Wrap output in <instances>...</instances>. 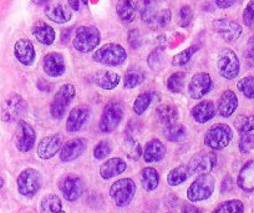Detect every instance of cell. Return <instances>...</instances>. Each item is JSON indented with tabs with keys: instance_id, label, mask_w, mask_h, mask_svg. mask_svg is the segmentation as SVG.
I'll return each instance as SVG.
<instances>
[{
	"instance_id": "19",
	"label": "cell",
	"mask_w": 254,
	"mask_h": 213,
	"mask_svg": "<svg viewBox=\"0 0 254 213\" xmlns=\"http://www.w3.org/2000/svg\"><path fill=\"white\" fill-rule=\"evenodd\" d=\"M91 110L86 106H77L70 111L66 120V130L69 132H77L87 124Z\"/></svg>"
},
{
	"instance_id": "55",
	"label": "cell",
	"mask_w": 254,
	"mask_h": 213,
	"mask_svg": "<svg viewBox=\"0 0 254 213\" xmlns=\"http://www.w3.org/2000/svg\"><path fill=\"white\" fill-rule=\"evenodd\" d=\"M51 0H33V3L36 5H44V4H49Z\"/></svg>"
},
{
	"instance_id": "23",
	"label": "cell",
	"mask_w": 254,
	"mask_h": 213,
	"mask_svg": "<svg viewBox=\"0 0 254 213\" xmlns=\"http://www.w3.org/2000/svg\"><path fill=\"white\" fill-rule=\"evenodd\" d=\"M238 107V97L232 90H226L222 92L218 100V114L222 117H229L234 114Z\"/></svg>"
},
{
	"instance_id": "53",
	"label": "cell",
	"mask_w": 254,
	"mask_h": 213,
	"mask_svg": "<svg viewBox=\"0 0 254 213\" xmlns=\"http://www.w3.org/2000/svg\"><path fill=\"white\" fill-rule=\"evenodd\" d=\"M238 0H216V4L219 9H228L237 3Z\"/></svg>"
},
{
	"instance_id": "16",
	"label": "cell",
	"mask_w": 254,
	"mask_h": 213,
	"mask_svg": "<svg viewBox=\"0 0 254 213\" xmlns=\"http://www.w3.org/2000/svg\"><path fill=\"white\" fill-rule=\"evenodd\" d=\"M63 147V140L60 135H50L40 140L36 150V155L40 160L48 161L51 160Z\"/></svg>"
},
{
	"instance_id": "15",
	"label": "cell",
	"mask_w": 254,
	"mask_h": 213,
	"mask_svg": "<svg viewBox=\"0 0 254 213\" xmlns=\"http://www.w3.org/2000/svg\"><path fill=\"white\" fill-rule=\"evenodd\" d=\"M213 29L227 43H233L242 35V26L231 19H217L213 21Z\"/></svg>"
},
{
	"instance_id": "21",
	"label": "cell",
	"mask_w": 254,
	"mask_h": 213,
	"mask_svg": "<svg viewBox=\"0 0 254 213\" xmlns=\"http://www.w3.org/2000/svg\"><path fill=\"white\" fill-rule=\"evenodd\" d=\"M44 13H45L46 18L49 20L54 21L56 24H65L71 20L72 18L71 11L67 9L66 5H64L61 3H49L45 6Z\"/></svg>"
},
{
	"instance_id": "33",
	"label": "cell",
	"mask_w": 254,
	"mask_h": 213,
	"mask_svg": "<svg viewBox=\"0 0 254 213\" xmlns=\"http://www.w3.org/2000/svg\"><path fill=\"white\" fill-rule=\"evenodd\" d=\"M141 183L147 192H152L160 185V175L153 167H145L141 172Z\"/></svg>"
},
{
	"instance_id": "20",
	"label": "cell",
	"mask_w": 254,
	"mask_h": 213,
	"mask_svg": "<svg viewBox=\"0 0 254 213\" xmlns=\"http://www.w3.org/2000/svg\"><path fill=\"white\" fill-rule=\"evenodd\" d=\"M14 54H15V58L18 59L19 63L25 66L33 65L36 58L33 43L28 39H20V40L16 41L15 45H14Z\"/></svg>"
},
{
	"instance_id": "26",
	"label": "cell",
	"mask_w": 254,
	"mask_h": 213,
	"mask_svg": "<svg viewBox=\"0 0 254 213\" xmlns=\"http://www.w3.org/2000/svg\"><path fill=\"white\" fill-rule=\"evenodd\" d=\"M31 33L35 36L36 40L43 45H51L55 41V31L45 21H36L31 28Z\"/></svg>"
},
{
	"instance_id": "35",
	"label": "cell",
	"mask_w": 254,
	"mask_h": 213,
	"mask_svg": "<svg viewBox=\"0 0 254 213\" xmlns=\"http://www.w3.org/2000/svg\"><path fill=\"white\" fill-rule=\"evenodd\" d=\"M190 177V173L188 171L187 165H181L175 167L173 170H171L167 175V183L172 187L176 186L182 185L183 182L188 180Z\"/></svg>"
},
{
	"instance_id": "42",
	"label": "cell",
	"mask_w": 254,
	"mask_h": 213,
	"mask_svg": "<svg viewBox=\"0 0 254 213\" xmlns=\"http://www.w3.org/2000/svg\"><path fill=\"white\" fill-rule=\"evenodd\" d=\"M234 127L241 135L251 134L254 130V115H242L234 122Z\"/></svg>"
},
{
	"instance_id": "14",
	"label": "cell",
	"mask_w": 254,
	"mask_h": 213,
	"mask_svg": "<svg viewBox=\"0 0 254 213\" xmlns=\"http://www.w3.org/2000/svg\"><path fill=\"white\" fill-rule=\"evenodd\" d=\"M212 87H213V81L211 75L207 72H198L193 75L188 84V94L193 100H199L209 94Z\"/></svg>"
},
{
	"instance_id": "6",
	"label": "cell",
	"mask_w": 254,
	"mask_h": 213,
	"mask_svg": "<svg viewBox=\"0 0 254 213\" xmlns=\"http://www.w3.org/2000/svg\"><path fill=\"white\" fill-rule=\"evenodd\" d=\"M100 40H101V35L96 26H80L75 33L74 48L80 53H90L97 48Z\"/></svg>"
},
{
	"instance_id": "2",
	"label": "cell",
	"mask_w": 254,
	"mask_h": 213,
	"mask_svg": "<svg viewBox=\"0 0 254 213\" xmlns=\"http://www.w3.org/2000/svg\"><path fill=\"white\" fill-rule=\"evenodd\" d=\"M233 131L226 124H214L204 135V145L211 150H223L231 143Z\"/></svg>"
},
{
	"instance_id": "51",
	"label": "cell",
	"mask_w": 254,
	"mask_h": 213,
	"mask_svg": "<svg viewBox=\"0 0 254 213\" xmlns=\"http://www.w3.org/2000/svg\"><path fill=\"white\" fill-rule=\"evenodd\" d=\"M247 58H248V60L253 61L254 63V35L251 36L248 40V43H247Z\"/></svg>"
},
{
	"instance_id": "49",
	"label": "cell",
	"mask_w": 254,
	"mask_h": 213,
	"mask_svg": "<svg viewBox=\"0 0 254 213\" xmlns=\"http://www.w3.org/2000/svg\"><path fill=\"white\" fill-rule=\"evenodd\" d=\"M193 20V10L190 5H183L180 9V26L182 28H187L190 23Z\"/></svg>"
},
{
	"instance_id": "25",
	"label": "cell",
	"mask_w": 254,
	"mask_h": 213,
	"mask_svg": "<svg viewBox=\"0 0 254 213\" xmlns=\"http://www.w3.org/2000/svg\"><path fill=\"white\" fill-rule=\"evenodd\" d=\"M166 155V147L162 141L158 139H152L147 142L143 150V158L147 163L160 162Z\"/></svg>"
},
{
	"instance_id": "43",
	"label": "cell",
	"mask_w": 254,
	"mask_h": 213,
	"mask_svg": "<svg viewBox=\"0 0 254 213\" xmlns=\"http://www.w3.org/2000/svg\"><path fill=\"white\" fill-rule=\"evenodd\" d=\"M198 49H199V46L192 45V46H190V48L185 49L183 51H181V53L176 54V55L172 58V65L173 66L186 65V64H187L188 61L192 59V56H193L194 54L198 51Z\"/></svg>"
},
{
	"instance_id": "38",
	"label": "cell",
	"mask_w": 254,
	"mask_h": 213,
	"mask_svg": "<svg viewBox=\"0 0 254 213\" xmlns=\"http://www.w3.org/2000/svg\"><path fill=\"white\" fill-rule=\"evenodd\" d=\"M163 136L171 142H180L187 136V130L183 125L181 124H173L170 126H166L163 130Z\"/></svg>"
},
{
	"instance_id": "9",
	"label": "cell",
	"mask_w": 254,
	"mask_h": 213,
	"mask_svg": "<svg viewBox=\"0 0 254 213\" xmlns=\"http://www.w3.org/2000/svg\"><path fill=\"white\" fill-rule=\"evenodd\" d=\"M217 68L222 77L227 80L236 79L241 70V64L237 54L232 49H222L217 58Z\"/></svg>"
},
{
	"instance_id": "37",
	"label": "cell",
	"mask_w": 254,
	"mask_h": 213,
	"mask_svg": "<svg viewBox=\"0 0 254 213\" xmlns=\"http://www.w3.org/2000/svg\"><path fill=\"white\" fill-rule=\"evenodd\" d=\"M172 14H171L170 9H163V10L157 11L152 18L148 20L147 25L150 26L152 30H160V29L166 28L170 24Z\"/></svg>"
},
{
	"instance_id": "17",
	"label": "cell",
	"mask_w": 254,
	"mask_h": 213,
	"mask_svg": "<svg viewBox=\"0 0 254 213\" xmlns=\"http://www.w3.org/2000/svg\"><path fill=\"white\" fill-rule=\"evenodd\" d=\"M87 147L86 140L79 137V139H71L65 142L60 150V160L63 162H72L77 160Z\"/></svg>"
},
{
	"instance_id": "7",
	"label": "cell",
	"mask_w": 254,
	"mask_h": 213,
	"mask_svg": "<svg viewBox=\"0 0 254 213\" xmlns=\"http://www.w3.org/2000/svg\"><path fill=\"white\" fill-rule=\"evenodd\" d=\"M75 95H76V90L75 86L71 84H65L58 90V92L54 96L53 102L50 105V114L54 119L61 120L65 114H66L67 107L74 100Z\"/></svg>"
},
{
	"instance_id": "46",
	"label": "cell",
	"mask_w": 254,
	"mask_h": 213,
	"mask_svg": "<svg viewBox=\"0 0 254 213\" xmlns=\"http://www.w3.org/2000/svg\"><path fill=\"white\" fill-rule=\"evenodd\" d=\"M238 148L241 153L247 155L254 150V134H244L241 135V139L238 142Z\"/></svg>"
},
{
	"instance_id": "31",
	"label": "cell",
	"mask_w": 254,
	"mask_h": 213,
	"mask_svg": "<svg viewBox=\"0 0 254 213\" xmlns=\"http://www.w3.org/2000/svg\"><path fill=\"white\" fill-rule=\"evenodd\" d=\"M156 117L158 122L166 126H170L177 122L178 110L173 105H161L156 109Z\"/></svg>"
},
{
	"instance_id": "50",
	"label": "cell",
	"mask_w": 254,
	"mask_h": 213,
	"mask_svg": "<svg viewBox=\"0 0 254 213\" xmlns=\"http://www.w3.org/2000/svg\"><path fill=\"white\" fill-rule=\"evenodd\" d=\"M127 40H128V44L132 49H140L141 45H142V36H141L140 30H137V29L130 30Z\"/></svg>"
},
{
	"instance_id": "8",
	"label": "cell",
	"mask_w": 254,
	"mask_h": 213,
	"mask_svg": "<svg viewBox=\"0 0 254 213\" xmlns=\"http://www.w3.org/2000/svg\"><path fill=\"white\" fill-rule=\"evenodd\" d=\"M214 191V178L209 173L199 175L187 188V198L190 202L208 200Z\"/></svg>"
},
{
	"instance_id": "22",
	"label": "cell",
	"mask_w": 254,
	"mask_h": 213,
	"mask_svg": "<svg viewBox=\"0 0 254 213\" xmlns=\"http://www.w3.org/2000/svg\"><path fill=\"white\" fill-rule=\"evenodd\" d=\"M126 170V162L120 157H112L100 166V176L104 180H110L120 176Z\"/></svg>"
},
{
	"instance_id": "34",
	"label": "cell",
	"mask_w": 254,
	"mask_h": 213,
	"mask_svg": "<svg viewBox=\"0 0 254 213\" xmlns=\"http://www.w3.org/2000/svg\"><path fill=\"white\" fill-rule=\"evenodd\" d=\"M146 79V75L141 69L131 68L130 70L126 71L124 76V87L125 89H135L140 86Z\"/></svg>"
},
{
	"instance_id": "41",
	"label": "cell",
	"mask_w": 254,
	"mask_h": 213,
	"mask_svg": "<svg viewBox=\"0 0 254 213\" xmlns=\"http://www.w3.org/2000/svg\"><path fill=\"white\" fill-rule=\"evenodd\" d=\"M186 74L185 72H175L167 79V89L173 94H181L185 89Z\"/></svg>"
},
{
	"instance_id": "24",
	"label": "cell",
	"mask_w": 254,
	"mask_h": 213,
	"mask_svg": "<svg viewBox=\"0 0 254 213\" xmlns=\"http://www.w3.org/2000/svg\"><path fill=\"white\" fill-rule=\"evenodd\" d=\"M190 114H192V117H193L196 122H198V124H206V122L211 121L216 116V105L212 101H202L192 109Z\"/></svg>"
},
{
	"instance_id": "5",
	"label": "cell",
	"mask_w": 254,
	"mask_h": 213,
	"mask_svg": "<svg viewBox=\"0 0 254 213\" xmlns=\"http://www.w3.org/2000/svg\"><path fill=\"white\" fill-rule=\"evenodd\" d=\"M16 185L21 196L31 198L40 191L43 186V176L35 168H26L19 173Z\"/></svg>"
},
{
	"instance_id": "58",
	"label": "cell",
	"mask_w": 254,
	"mask_h": 213,
	"mask_svg": "<svg viewBox=\"0 0 254 213\" xmlns=\"http://www.w3.org/2000/svg\"><path fill=\"white\" fill-rule=\"evenodd\" d=\"M166 213H171V212H166Z\"/></svg>"
},
{
	"instance_id": "32",
	"label": "cell",
	"mask_w": 254,
	"mask_h": 213,
	"mask_svg": "<svg viewBox=\"0 0 254 213\" xmlns=\"http://www.w3.org/2000/svg\"><path fill=\"white\" fill-rule=\"evenodd\" d=\"M41 213H66L63 208L60 197L54 193H49L43 197L40 202Z\"/></svg>"
},
{
	"instance_id": "28",
	"label": "cell",
	"mask_w": 254,
	"mask_h": 213,
	"mask_svg": "<svg viewBox=\"0 0 254 213\" xmlns=\"http://www.w3.org/2000/svg\"><path fill=\"white\" fill-rule=\"evenodd\" d=\"M94 80L95 84L101 87L102 90H114L115 87H117L121 77L114 71L100 70L95 74Z\"/></svg>"
},
{
	"instance_id": "13",
	"label": "cell",
	"mask_w": 254,
	"mask_h": 213,
	"mask_svg": "<svg viewBox=\"0 0 254 213\" xmlns=\"http://www.w3.org/2000/svg\"><path fill=\"white\" fill-rule=\"evenodd\" d=\"M61 193L65 197V200L74 202L77 198L82 196L85 191V182L81 177L76 175H67L63 177L59 183Z\"/></svg>"
},
{
	"instance_id": "48",
	"label": "cell",
	"mask_w": 254,
	"mask_h": 213,
	"mask_svg": "<svg viewBox=\"0 0 254 213\" xmlns=\"http://www.w3.org/2000/svg\"><path fill=\"white\" fill-rule=\"evenodd\" d=\"M111 153V146L107 141H100L94 148V157L96 160H105Z\"/></svg>"
},
{
	"instance_id": "47",
	"label": "cell",
	"mask_w": 254,
	"mask_h": 213,
	"mask_svg": "<svg viewBox=\"0 0 254 213\" xmlns=\"http://www.w3.org/2000/svg\"><path fill=\"white\" fill-rule=\"evenodd\" d=\"M243 23L249 29L254 30V0H249L243 10Z\"/></svg>"
},
{
	"instance_id": "52",
	"label": "cell",
	"mask_w": 254,
	"mask_h": 213,
	"mask_svg": "<svg viewBox=\"0 0 254 213\" xmlns=\"http://www.w3.org/2000/svg\"><path fill=\"white\" fill-rule=\"evenodd\" d=\"M181 212L182 213H202V210L194 205L186 203V205H183L182 208H181Z\"/></svg>"
},
{
	"instance_id": "18",
	"label": "cell",
	"mask_w": 254,
	"mask_h": 213,
	"mask_svg": "<svg viewBox=\"0 0 254 213\" xmlns=\"http://www.w3.org/2000/svg\"><path fill=\"white\" fill-rule=\"evenodd\" d=\"M43 69L50 77H60L66 71V63L60 53H49L44 56Z\"/></svg>"
},
{
	"instance_id": "54",
	"label": "cell",
	"mask_w": 254,
	"mask_h": 213,
	"mask_svg": "<svg viewBox=\"0 0 254 213\" xmlns=\"http://www.w3.org/2000/svg\"><path fill=\"white\" fill-rule=\"evenodd\" d=\"M67 3H69V6L74 11L80 10V0H67Z\"/></svg>"
},
{
	"instance_id": "57",
	"label": "cell",
	"mask_w": 254,
	"mask_h": 213,
	"mask_svg": "<svg viewBox=\"0 0 254 213\" xmlns=\"http://www.w3.org/2000/svg\"><path fill=\"white\" fill-rule=\"evenodd\" d=\"M82 3H84V4H87V0H82Z\"/></svg>"
},
{
	"instance_id": "4",
	"label": "cell",
	"mask_w": 254,
	"mask_h": 213,
	"mask_svg": "<svg viewBox=\"0 0 254 213\" xmlns=\"http://www.w3.org/2000/svg\"><path fill=\"white\" fill-rule=\"evenodd\" d=\"M92 59L102 65L117 66L125 63V60L127 59V53L124 46H121L120 44L110 43L97 49L92 55Z\"/></svg>"
},
{
	"instance_id": "1",
	"label": "cell",
	"mask_w": 254,
	"mask_h": 213,
	"mask_svg": "<svg viewBox=\"0 0 254 213\" xmlns=\"http://www.w3.org/2000/svg\"><path fill=\"white\" fill-rule=\"evenodd\" d=\"M136 183L132 178H121L115 181L110 187V197L117 207H127L136 195Z\"/></svg>"
},
{
	"instance_id": "29",
	"label": "cell",
	"mask_w": 254,
	"mask_h": 213,
	"mask_svg": "<svg viewBox=\"0 0 254 213\" xmlns=\"http://www.w3.org/2000/svg\"><path fill=\"white\" fill-rule=\"evenodd\" d=\"M116 14L121 23L130 24L136 18V5L132 0H119L116 4Z\"/></svg>"
},
{
	"instance_id": "10",
	"label": "cell",
	"mask_w": 254,
	"mask_h": 213,
	"mask_svg": "<svg viewBox=\"0 0 254 213\" xmlns=\"http://www.w3.org/2000/svg\"><path fill=\"white\" fill-rule=\"evenodd\" d=\"M28 110V104L19 94H11L1 105V120L4 122L20 121Z\"/></svg>"
},
{
	"instance_id": "56",
	"label": "cell",
	"mask_w": 254,
	"mask_h": 213,
	"mask_svg": "<svg viewBox=\"0 0 254 213\" xmlns=\"http://www.w3.org/2000/svg\"><path fill=\"white\" fill-rule=\"evenodd\" d=\"M3 187H4V178L0 176V190H1Z\"/></svg>"
},
{
	"instance_id": "40",
	"label": "cell",
	"mask_w": 254,
	"mask_h": 213,
	"mask_svg": "<svg viewBox=\"0 0 254 213\" xmlns=\"http://www.w3.org/2000/svg\"><path fill=\"white\" fill-rule=\"evenodd\" d=\"M153 92H142L137 96V99L133 102V111L136 115L141 116L146 112V110L150 107V105L153 101Z\"/></svg>"
},
{
	"instance_id": "44",
	"label": "cell",
	"mask_w": 254,
	"mask_h": 213,
	"mask_svg": "<svg viewBox=\"0 0 254 213\" xmlns=\"http://www.w3.org/2000/svg\"><path fill=\"white\" fill-rule=\"evenodd\" d=\"M237 89L244 97L254 101V76H247L237 82Z\"/></svg>"
},
{
	"instance_id": "11",
	"label": "cell",
	"mask_w": 254,
	"mask_h": 213,
	"mask_svg": "<svg viewBox=\"0 0 254 213\" xmlns=\"http://www.w3.org/2000/svg\"><path fill=\"white\" fill-rule=\"evenodd\" d=\"M217 166V155L212 151H202L196 153L187 163L190 176L204 175L214 170Z\"/></svg>"
},
{
	"instance_id": "36",
	"label": "cell",
	"mask_w": 254,
	"mask_h": 213,
	"mask_svg": "<svg viewBox=\"0 0 254 213\" xmlns=\"http://www.w3.org/2000/svg\"><path fill=\"white\" fill-rule=\"evenodd\" d=\"M136 10L140 13L141 19L145 23H148L151 18L157 13V1L156 0H138L137 5H136Z\"/></svg>"
},
{
	"instance_id": "12",
	"label": "cell",
	"mask_w": 254,
	"mask_h": 213,
	"mask_svg": "<svg viewBox=\"0 0 254 213\" xmlns=\"http://www.w3.org/2000/svg\"><path fill=\"white\" fill-rule=\"evenodd\" d=\"M36 134L34 127L25 120L18 121V127H16L15 134V146L20 152L25 153L33 150L35 145Z\"/></svg>"
},
{
	"instance_id": "30",
	"label": "cell",
	"mask_w": 254,
	"mask_h": 213,
	"mask_svg": "<svg viewBox=\"0 0 254 213\" xmlns=\"http://www.w3.org/2000/svg\"><path fill=\"white\" fill-rule=\"evenodd\" d=\"M121 150L127 158H130V160L132 161L140 160V157L142 156L143 152L140 142L136 139H133L132 136H130V135H127L124 139V141H122Z\"/></svg>"
},
{
	"instance_id": "45",
	"label": "cell",
	"mask_w": 254,
	"mask_h": 213,
	"mask_svg": "<svg viewBox=\"0 0 254 213\" xmlns=\"http://www.w3.org/2000/svg\"><path fill=\"white\" fill-rule=\"evenodd\" d=\"M147 63L152 70H160L163 66V63H165V49L156 48L155 50H152V53L148 55Z\"/></svg>"
},
{
	"instance_id": "39",
	"label": "cell",
	"mask_w": 254,
	"mask_h": 213,
	"mask_svg": "<svg viewBox=\"0 0 254 213\" xmlns=\"http://www.w3.org/2000/svg\"><path fill=\"white\" fill-rule=\"evenodd\" d=\"M244 205L239 200H228L219 203L212 213H243Z\"/></svg>"
},
{
	"instance_id": "3",
	"label": "cell",
	"mask_w": 254,
	"mask_h": 213,
	"mask_svg": "<svg viewBox=\"0 0 254 213\" xmlns=\"http://www.w3.org/2000/svg\"><path fill=\"white\" fill-rule=\"evenodd\" d=\"M124 119V105L117 100L107 102L100 117L99 129L104 134L115 131Z\"/></svg>"
},
{
	"instance_id": "27",
	"label": "cell",
	"mask_w": 254,
	"mask_h": 213,
	"mask_svg": "<svg viewBox=\"0 0 254 213\" xmlns=\"http://www.w3.org/2000/svg\"><path fill=\"white\" fill-rule=\"evenodd\" d=\"M237 185L246 192L254 191V160L247 162L239 171Z\"/></svg>"
}]
</instances>
